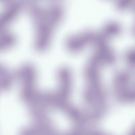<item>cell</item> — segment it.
<instances>
[{"label":"cell","instance_id":"cell-4","mask_svg":"<svg viewBox=\"0 0 135 135\" xmlns=\"http://www.w3.org/2000/svg\"><path fill=\"white\" fill-rule=\"evenodd\" d=\"M126 58L127 62L129 66L132 67L134 64V53L132 50L128 52L126 55Z\"/></svg>","mask_w":135,"mask_h":135},{"label":"cell","instance_id":"cell-1","mask_svg":"<svg viewBox=\"0 0 135 135\" xmlns=\"http://www.w3.org/2000/svg\"><path fill=\"white\" fill-rule=\"evenodd\" d=\"M95 34L91 31H87L69 36L65 42L66 49L73 53L80 51L88 44L93 43Z\"/></svg>","mask_w":135,"mask_h":135},{"label":"cell","instance_id":"cell-5","mask_svg":"<svg viewBox=\"0 0 135 135\" xmlns=\"http://www.w3.org/2000/svg\"><path fill=\"white\" fill-rule=\"evenodd\" d=\"M67 105H66V106H67Z\"/></svg>","mask_w":135,"mask_h":135},{"label":"cell","instance_id":"cell-2","mask_svg":"<svg viewBox=\"0 0 135 135\" xmlns=\"http://www.w3.org/2000/svg\"><path fill=\"white\" fill-rule=\"evenodd\" d=\"M95 45L96 51L92 57L100 65L110 64L114 62V55L106 42H100Z\"/></svg>","mask_w":135,"mask_h":135},{"label":"cell","instance_id":"cell-3","mask_svg":"<svg viewBox=\"0 0 135 135\" xmlns=\"http://www.w3.org/2000/svg\"><path fill=\"white\" fill-rule=\"evenodd\" d=\"M57 76L59 85V92L64 97L68 98L72 81L71 73L70 69L66 67L61 68L58 71Z\"/></svg>","mask_w":135,"mask_h":135}]
</instances>
